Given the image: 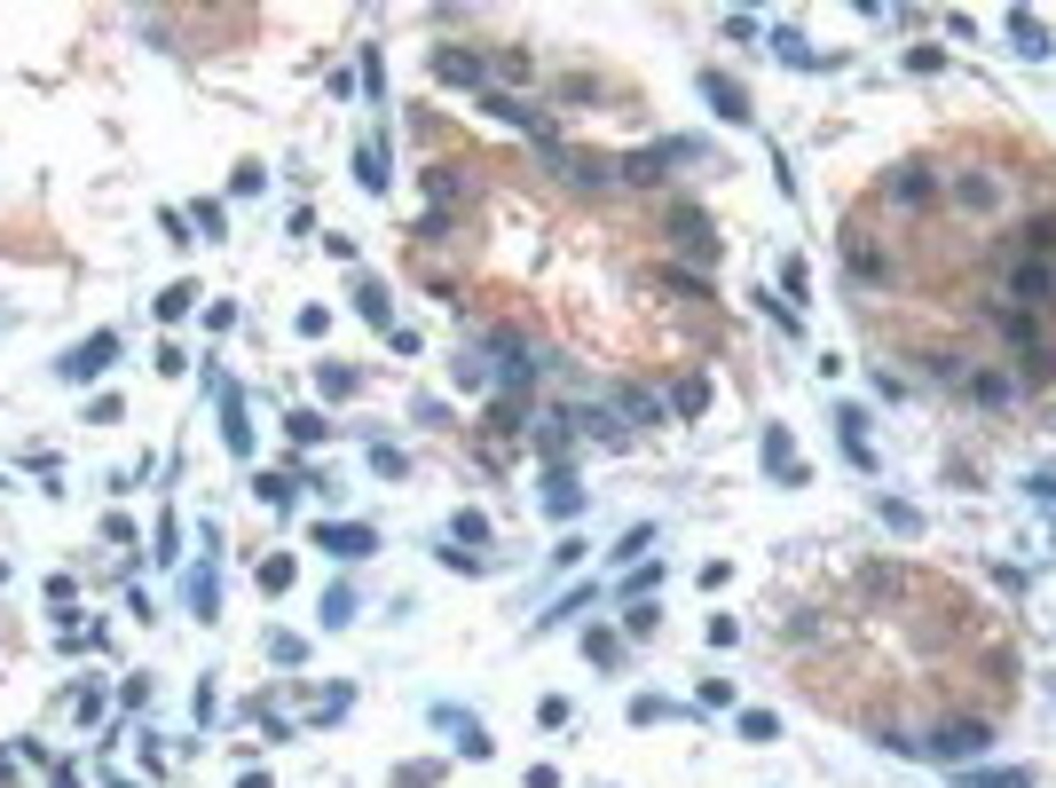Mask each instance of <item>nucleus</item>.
Listing matches in <instances>:
<instances>
[{"instance_id":"15","label":"nucleus","mask_w":1056,"mask_h":788,"mask_svg":"<svg viewBox=\"0 0 1056 788\" xmlns=\"http://www.w3.org/2000/svg\"><path fill=\"white\" fill-rule=\"evenodd\" d=\"M1033 489H1040V497H1056V473H1040V481H1033Z\"/></svg>"},{"instance_id":"1","label":"nucleus","mask_w":1056,"mask_h":788,"mask_svg":"<svg viewBox=\"0 0 1056 788\" xmlns=\"http://www.w3.org/2000/svg\"><path fill=\"white\" fill-rule=\"evenodd\" d=\"M994 331L1009 339V356H1017L1025 379H1056V347L1040 339V323H1033L1025 308H994Z\"/></svg>"},{"instance_id":"2","label":"nucleus","mask_w":1056,"mask_h":788,"mask_svg":"<svg viewBox=\"0 0 1056 788\" xmlns=\"http://www.w3.org/2000/svg\"><path fill=\"white\" fill-rule=\"evenodd\" d=\"M884 198H891L899 213H930V198H938V182H930V166H899L891 182H884Z\"/></svg>"},{"instance_id":"14","label":"nucleus","mask_w":1056,"mask_h":788,"mask_svg":"<svg viewBox=\"0 0 1056 788\" xmlns=\"http://www.w3.org/2000/svg\"><path fill=\"white\" fill-rule=\"evenodd\" d=\"M978 788H1033L1025 772H978Z\"/></svg>"},{"instance_id":"9","label":"nucleus","mask_w":1056,"mask_h":788,"mask_svg":"<svg viewBox=\"0 0 1056 788\" xmlns=\"http://www.w3.org/2000/svg\"><path fill=\"white\" fill-rule=\"evenodd\" d=\"M323 545L347 552V560H363V552H371V529H323Z\"/></svg>"},{"instance_id":"5","label":"nucleus","mask_w":1056,"mask_h":788,"mask_svg":"<svg viewBox=\"0 0 1056 788\" xmlns=\"http://www.w3.org/2000/svg\"><path fill=\"white\" fill-rule=\"evenodd\" d=\"M111 356H119V331H96L87 347H71V356H63V379H96Z\"/></svg>"},{"instance_id":"10","label":"nucleus","mask_w":1056,"mask_h":788,"mask_svg":"<svg viewBox=\"0 0 1056 788\" xmlns=\"http://www.w3.org/2000/svg\"><path fill=\"white\" fill-rule=\"evenodd\" d=\"M1009 32H1017V48H1025V56H1048V32H1040L1033 17H1009Z\"/></svg>"},{"instance_id":"12","label":"nucleus","mask_w":1056,"mask_h":788,"mask_svg":"<svg viewBox=\"0 0 1056 788\" xmlns=\"http://www.w3.org/2000/svg\"><path fill=\"white\" fill-rule=\"evenodd\" d=\"M190 221H198V229H206V237H221V229H229V213H221V206H213V198H206V206H190Z\"/></svg>"},{"instance_id":"11","label":"nucleus","mask_w":1056,"mask_h":788,"mask_svg":"<svg viewBox=\"0 0 1056 788\" xmlns=\"http://www.w3.org/2000/svg\"><path fill=\"white\" fill-rule=\"evenodd\" d=\"M363 182L387 190V142H363Z\"/></svg>"},{"instance_id":"3","label":"nucleus","mask_w":1056,"mask_h":788,"mask_svg":"<svg viewBox=\"0 0 1056 788\" xmlns=\"http://www.w3.org/2000/svg\"><path fill=\"white\" fill-rule=\"evenodd\" d=\"M986 741H994V726H986V718H954V726L930 741V757H978Z\"/></svg>"},{"instance_id":"8","label":"nucleus","mask_w":1056,"mask_h":788,"mask_svg":"<svg viewBox=\"0 0 1056 788\" xmlns=\"http://www.w3.org/2000/svg\"><path fill=\"white\" fill-rule=\"evenodd\" d=\"M701 87H710V103H718V119H749V96H741L734 79H718V71H710Z\"/></svg>"},{"instance_id":"6","label":"nucleus","mask_w":1056,"mask_h":788,"mask_svg":"<svg viewBox=\"0 0 1056 788\" xmlns=\"http://www.w3.org/2000/svg\"><path fill=\"white\" fill-rule=\"evenodd\" d=\"M1017 260H1056V213H1033L1017 229Z\"/></svg>"},{"instance_id":"7","label":"nucleus","mask_w":1056,"mask_h":788,"mask_svg":"<svg viewBox=\"0 0 1056 788\" xmlns=\"http://www.w3.org/2000/svg\"><path fill=\"white\" fill-rule=\"evenodd\" d=\"M670 237H678L686 252H718V237H710V221H701L694 206H678V213H670Z\"/></svg>"},{"instance_id":"4","label":"nucleus","mask_w":1056,"mask_h":788,"mask_svg":"<svg viewBox=\"0 0 1056 788\" xmlns=\"http://www.w3.org/2000/svg\"><path fill=\"white\" fill-rule=\"evenodd\" d=\"M1009 292L1033 300V308H1048V300H1056V260H1017V269H1009Z\"/></svg>"},{"instance_id":"13","label":"nucleus","mask_w":1056,"mask_h":788,"mask_svg":"<svg viewBox=\"0 0 1056 788\" xmlns=\"http://www.w3.org/2000/svg\"><path fill=\"white\" fill-rule=\"evenodd\" d=\"M576 505H584V497H576V481H568V473H552V512H560V520H568V512H576Z\"/></svg>"}]
</instances>
